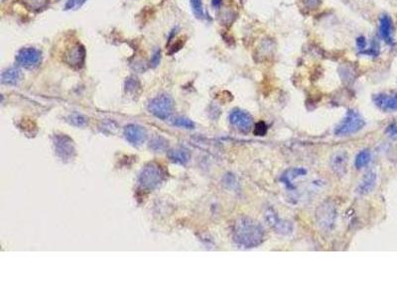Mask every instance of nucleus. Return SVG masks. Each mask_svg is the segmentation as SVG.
Returning <instances> with one entry per match:
<instances>
[{"mask_svg":"<svg viewBox=\"0 0 397 297\" xmlns=\"http://www.w3.org/2000/svg\"><path fill=\"white\" fill-rule=\"evenodd\" d=\"M190 4H191L192 11L197 18H198V19L205 18V12L203 9L202 0H190Z\"/></svg>","mask_w":397,"mask_h":297,"instance_id":"14","label":"nucleus"},{"mask_svg":"<svg viewBox=\"0 0 397 297\" xmlns=\"http://www.w3.org/2000/svg\"><path fill=\"white\" fill-rule=\"evenodd\" d=\"M356 46H357V48L359 49V50H363L364 48H365V46H366V41H365V38L364 37H362V36H360V37H358L357 39H356Z\"/></svg>","mask_w":397,"mask_h":297,"instance_id":"21","label":"nucleus"},{"mask_svg":"<svg viewBox=\"0 0 397 297\" xmlns=\"http://www.w3.org/2000/svg\"><path fill=\"white\" fill-rule=\"evenodd\" d=\"M374 104L381 110L392 112L397 110V94L396 93H379L373 96Z\"/></svg>","mask_w":397,"mask_h":297,"instance_id":"5","label":"nucleus"},{"mask_svg":"<svg viewBox=\"0 0 397 297\" xmlns=\"http://www.w3.org/2000/svg\"><path fill=\"white\" fill-rule=\"evenodd\" d=\"M221 3H222V0H211V6H212L213 8H218V7H220Z\"/></svg>","mask_w":397,"mask_h":297,"instance_id":"23","label":"nucleus"},{"mask_svg":"<svg viewBox=\"0 0 397 297\" xmlns=\"http://www.w3.org/2000/svg\"><path fill=\"white\" fill-rule=\"evenodd\" d=\"M235 242L245 248H253L264 241V230L260 224L254 220L241 217L237 220L233 230Z\"/></svg>","mask_w":397,"mask_h":297,"instance_id":"1","label":"nucleus"},{"mask_svg":"<svg viewBox=\"0 0 397 297\" xmlns=\"http://www.w3.org/2000/svg\"><path fill=\"white\" fill-rule=\"evenodd\" d=\"M392 33H393V25L391 18L386 14L381 15L379 20V34L381 38L389 45L393 44Z\"/></svg>","mask_w":397,"mask_h":297,"instance_id":"7","label":"nucleus"},{"mask_svg":"<svg viewBox=\"0 0 397 297\" xmlns=\"http://www.w3.org/2000/svg\"><path fill=\"white\" fill-rule=\"evenodd\" d=\"M371 160V153L368 149H363L359 151L355 157L354 165L356 168H363L365 167Z\"/></svg>","mask_w":397,"mask_h":297,"instance_id":"13","label":"nucleus"},{"mask_svg":"<svg viewBox=\"0 0 397 297\" xmlns=\"http://www.w3.org/2000/svg\"><path fill=\"white\" fill-rule=\"evenodd\" d=\"M20 77V70L16 67H10L2 72V82L14 84Z\"/></svg>","mask_w":397,"mask_h":297,"instance_id":"11","label":"nucleus"},{"mask_svg":"<svg viewBox=\"0 0 397 297\" xmlns=\"http://www.w3.org/2000/svg\"><path fill=\"white\" fill-rule=\"evenodd\" d=\"M151 106L152 110L154 112H158V114L167 113L171 108V100L166 96H160L152 101Z\"/></svg>","mask_w":397,"mask_h":297,"instance_id":"10","label":"nucleus"},{"mask_svg":"<svg viewBox=\"0 0 397 297\" xmlns=\"http://www.w3.org/2000/svg\"><path fill=\"white\" fill-rule=\"evenodd\" d=\"M41 58L42 52L34 47H24L20 49L15 56L17 64L25 68L36 67L41 62Z\"/></svg>","mask_w":397,"mask_h":297,"instance_id":"3","label":"nucleus"},{"mask_svg":"<svg viewBox=\"0 0 397 297\" xmlns=\"http://www.w3.org/2000/svg\"><path fill=\"white\" fill-rule=\"evenodd\" d=\"M365 122L362 116L355 110H348L343 120L334 130L336 136H348L361 130Z\"/></svg>","mask_w":397,"mask_h":297,"instance_id":"2","label":"nucleus"},{"mask_svg":"<svg viewBox=\"0 0 397 297\" xmlns=\"http://www.w3.org/2000/svg\"><path fill=\"white\" fill-rule=\"evenodd\" d=\"M266 131H267L266 125H265L263 122H259V123L256 125V127H255L254 133H255V135H257V136H263L264 134H266Z\"/></svg>","mask_w":397,"mask_h":297,"instance_id":"18","label":"nucleus"},{"mask_svg":"<svg viewBox=\"0 0 397 297\" xmlns=\"http://www.w3.org/2000/svg\"><path fill=\"white\" fill-rule=\"evenodd\" d=\"M305 173H306V170H305L304 168H301V167L291 168V169H289L285 174H283V176L281 177V180H282L285 184H287V186H288V185L291 184V181H292V180H294L295 178H297V177H299V176L305 175Z\"/></svg>","mask_w":397,"mask_h":297,"instance_id":"12","label":"nucleus"},{"mask_svg":"<svg viewBox=\"0 0 397 297\" xmlns=\"http://www.w3.org/2000/svg\"><path fill=\"white\" fill-rule=\"evenodd\" d=\"M267 220L269 221V224L275 228V230L279 233H285L288 234L289 232L292 231V227L288 222H284L282 220H279L278 216L271 210L267 213Z\"/></svg>","mask_w":397,"mask_h":297,"instance_id":"8","label":"nucleus"},{"mask_svg":"<svg viewBox=\"0 0 397 297\" xmlns=\"http://www.w3.org/2000/svg\"><path fill=\"white\" fill-rule=\"evenodd\" d=\"M304 3L308 8L316 9L321 4V0H304Z\"/></svg>","mask_w":397,"mask_h":297,"instance_id":"20","label":"nucleus"},{"mask_svg":"<svg viewBox=\"0 0 397 297\" xmlns=\"http://www.w3.org/2000/svg\"><path fill=\"white\" fill-rule=\"evenodd\" d=\"M230 123L241 132H248L253 124V119L248 112L243 110H233L229 115Z\"/></svg>","mask_w":397,"mask_h":297,"instance_id":"4","label":"nucleus"},{"mask_svg":"<svg viewBox=\"0 0 397 297\" xmlns=\"http://www.w3.org/2000/svg\"><path fill=\"white\" fill-rule=\"evenodd\" d=\"M86 0H66L65 4V9L66 10H71V9H76L82 6L85 3Z\"/></svg>","mask_w":397,"mask_h":297,"instance_id":"17","label":"nucleus"},{"mask_svg":"<svg viewBox=\"0 0 397 297\" xmlns=\"http://www.w3.org/2000/svg\"><path fill=\"white\" fill-rule=\"evenodd\" d=\"M387 133L389 136L397 139V125L389 126V128L387 129Z\"/></svg>","mask_w":397,"mask_h":297,"instance_id":"22","label":"nucleus"},{"mask_svg":"<svg viewBox=\"0 0 397 297\" xmlns=\"http://www.w3.org/2000/svg\"><path fill=\"white\" fill-rule=\"evenodd\" d=\"M48 0H22L23 5L31 11H39L46 7Z\"/></svg>","mask_w":397,"mask_h":297,"instance_id":"15","label":"nucleus"},{"mask_svg":"<svg viewBox=\"0 0 397 297\" xmlns=\"http://www.w3.org/2000/svg\"><path fill=\"white\" fill-rule=\"evenodd\" d=\"M346 165V156H343V153H336L335 156L332 158V167L335 171H338L339 168L342 170L343 167Z\"/></svg>","mask_w":397,"mask_h":297,"instance_id":"16","label":"nucleus"},{"mask_svg":"<svg viewBox=\"0 0 397 297\" xmlns=\"http://www.w3.org/2000/svg\"><path fill=\"white\" fill-rule=\"evenodd\" d=\"M160 55H161V50H160V49H157V50L154 51V53H153V55H152V58H151V64H152L153 66H156V65L159 63V61H160Z\"/></svg>","mask_w":397,"mask_h":297,"instance_id":"19","label":"nucleus"},{"mask_svg":"<svg viewBox=\"0 0 397 297\" xmlns=\"http://www.w3.org/2000/svg\"><path fill=\"white\" fill-rule=\"evenodd\" d=\"M66 61L71 66H79L83 64L85 58V50L80 44L72 45L65 53Z\"/></svg>","mask_w":397,"mask_h":297,"instance_id":"6","label":"nucleus"},{"mask_svg":"<svg viewBox=\"0 0 397 297\" xmlns=\"http://www.w3.org/2000/svg\"><path fill=\"white\" fill-rule=\"evenodd\" d=\"M375 181H376L375 173L372 172V171H369L368 173H366V175L363 177V179L359 183V185L357 187V192L359 194L368 193L374 187Z\"/></svg>","mask_w":397,"mask_h":297,"instance_id":"9","label":"nucleus"}]
</instances>
